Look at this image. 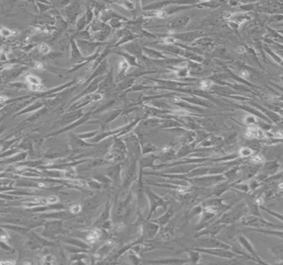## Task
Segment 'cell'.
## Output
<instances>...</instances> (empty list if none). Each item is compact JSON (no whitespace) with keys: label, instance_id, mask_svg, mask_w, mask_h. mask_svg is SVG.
I'll list each match as a JSON object with an SVG mask.
<instances>
[{"label":"cell","instance_id":"ffe728a7","mask_svg":"<svg viewBox=\"0 0 283 265\" xmlns=\"http://www.w3.org/2000/svg\"><path fill=\"white\" fill-rule=\"evenodd\" d=\"M46 199H47L48 204H55V203L58 202V200H59V199L57 196H51L47 197Z\"/></svg>","mask_w":283,"mask_h":265},{"label":"cell","instance_id":"9a60e30c","mask_svg":"<svg viewBox=\"0 0 283 265\" xmlns=\"http://www.w3.org/2000/svg\"><path fill=\"white\" fill-rule=\"evenodd\" d=\"M75 176V172L74 169H69L65 172V177L67 178H73Z\"/></svg>","mask_w":283,"mask_h":265},{"label":"cell","instance_id":"d6986e66","mask_svg":"<svg viewBox=\"0 0 283 265\" xmlns=\"http://www.w3.org/2000/svg\"><path fill=\"white\" fill-rule=\"evenodd\" d=\"M80 210H81V206L80 205H74L70 209V212H72V213H79Z\"/></svg>","mask_w":283,"mask_h":265},{"label":"cell","instance_id":"4dcf8cb0","mask_svg":"<svg viewBox=\"0 0 283 265\" xmlns=\"http://www.w3.org/2000/svg\"><path fill=\"white\" fill-rule=\"evenodd\" d=\"M281 32H283V31H281Z\"/></svg>","mask_w":283,"mask_h":265},{"label":"cell","instance_id":"4316f807","mask_svg":"<svg viewBox=\"0 0 283 265\" xmlns=\"http://www.w3.org/2000/svg\"><path fill=\"white\" fill-rule=\"evenodd\" d=\"M39 31H40V29L38 28H32V32L33 34H36V32H38Z\"/></svg>","mask_w":283,"mask_h":265},{"label":"cell","instance_id":"4fadbf2b","mask_svg":"<svg viewBox=\"0 0 283 265\" xmlns=\"http://www.w3.org/2000/svg\"><path fill=\"white\" fill-rule=\"evenodd\" d=\"M30 90L32 91H43L46 90V89L44 88L43 86H41L40 84L38 85H30Z\"/></svg>","mask_w":283,"mask_h":265},{"label":"cell","instance_id":"ba28073f","mask_svg":"<svg viewBox=\"0 0 283 265\" xmlns=\"http://www.w3.org/2000/svg\"><path fill=\"white\" fill-rule=\"evenodd\" d=\"M253 154V151L249 147H243L239 150V155L242 158H247Z\"/></svg>","mask_w":283,"mask_h":265},{"label":"cell","instance_id":"5bb4252c","mask_svg":"<svg viewBox=\"0 0 283 265\" xmlns=\"http://www.w3.org/2000/svg\"><path fill=\"white\" fill-rule=\"evenodd\" d=\"M38 49L39 51H40L41 53H43V54H46V53H48V52H50L49 47L46 44H45V43H42V44L40 45L38 47Z\"/></svg>","mask_w":283,"mask_h":265},{"label":"cell","instance_id":"ac0fdd59","mask_svg":"<svg viewBox=\"0 0 283 265\" xmlns=\"http://www.w3.org/2000/svg\"><path fill=\"white\" fill-rule=\"evenodd\" d=\"M8 238H9L8 234H7L6 232L3 231V229H0V239H1L2 241L6 242L8 239Z\"/></svg>","mask_w":283,"mask_h":265},{"label":"cell","instance_id":"484cf974","mask_svg":"<svg viewBox=\"0 0 283 265\" xmlns=\"http://www.w3.org/2000/svg\"><path fill=\"white\" fill-rule=\"evenodd\" d=\"M12 68H13V65H10V64H8V65H4V69H5V70H10Z\"/></svg>","mask_w":283,"mask_h":265},{"label":"cell","instance_id":"30bf717a","mask_svg":"<svg viewBox=\"0 0 283 265\" xmlns=\"http://www.w3.org/2000/svg\"><path fill=\"white\" fill-rule=\"evenodd\" d=\"M251 162L254 164H260L264 162V157H263L260 154H257L251 158Z\"/></svg>","mask_w":283,"mask_h":265},{"label":"cell","instance_id":"603a6c76","mask_svg":"<svg viewBox=\"0 0 283 265\" xmlns=\"http://www.w3.org/2000/svg\"><path fill=\"white\" fill-rule=\"evenodd\" d=\"M271 32H272V33L273 35H274V36H275V37H277V41H279V42H281V43H283V37H282V36H279V35H277V32H273L272 30H271Z\"/></svg>","mask_w":283,"mask_h":265},{"label":"cell","instance_id":"5b68a950","mask_svg":"<svg viewBox=\"0 0 283 265\" xmlns=\"http://www.w3.org/2000/svg\"><path fill=\"white\" fill-rule=\"evenodd\" d=\"M271 251L278 259H280L281 263H283V244L276 245L271 249Z\"/></svg>","mask_w":283,"mask_h":265},{"label":"cell","instance_id":"7402d4cb","mask_svg":"<svg viewBox=\"0 0 283 265\" xmlns=\"http://www.w3.org/2000/svg\"><path fill=\"white\" fill-rule=\"evenodd\" d=\"M0 264L13 265V264H15V262H14V261H11V260H2V261L0 262Z\"/></svg>","mask_w":283,"mask_h":265},{"label":"cell","instance_id":"f546056e","mask_svg":"<svg viewBox=\"0 0 283 265\" xmlns=\"http://www.w3.org/2000/svg\"><path fill=\"white\" fill-rule=\"evenodd\" d=\"M46 165H50V164H52V162H46Z\"/></svg>","mask_w":283,"mask_h":265},{"label":"cell","instance_id":"8992f818","mask_svg":"<svg viewBox=\"0 0 283 265\" xmlns=\"http://www.w3.org/2000/svg\"><path fill=\"white\" fill-rule=\"evenodd\" d=\"M259 207H260L261 210H263L265 212H268V214H270L271 216H274L276 218H277L278 220H280L281 221H282L283 222V214H281L279 212H276V211H272V210H270V209H268V207H265V206H263V205H259Z\"/></svg>","mask_w":283,"mask_h":265},{"label":"cell","instance_id":"7c38bea8","mask_svg":"<svg viewBox=\"0 0 283 265\" xmlns=\"http://www.w3.org/2000/svg\"><path fill=\"white\" fill-rule=\"evenodd\" d=\"M244 122L246 124L251 125V126L257 124V121L255 120V118L253 117V116H252V115H247V117L244 119Z\"/></svg>","mask_w":283,"mask_h":265},{"label":"cell","instance_id":"2e32d148","mask_svg":"<svg viewBox=\"0 0 283 265\" xmlns=\"http://www.w3.org/2000/svg\"><path fill=\"white\" fill-rule=\"evenodd\" d=\"M42 263H54V258L51 256V255H47V256H45L42 259Z\"/></svg>","mask_w":283,"mask_h":265},{"label":"cell","instance_id":"e0dca14e","mask_svg":"<svg viewBox=\"0 0 283 265\" xmlns=\"http://www.w3.org/2000/svg\"><path fill=\"white\" fill-rule=\"evenodd\" d=\"M0 34H1V35H2L3 36L8 37V36H9L12 35V31H9L8 29H6V28H3V27H2V28L0 29Z\"/></svg>","mask_w":283,"mask_h":265},{"label":"cell","instance_id":"8fae6325","mask_svg":"<svg viewBox=\"0 0 283 265\" xmlns=\"http://www.w3.org/2000/svg\"><path fill=\"white\" fill-rule=\"evenodd\" d=\"M27 81L30 83V85H38L40 84L41 81H40V79L37 78L36 76L35 75H28L27 77Z\"/></svg>","mask_w":283,"mask_h":265},{"label":"cell","instance_id":"d4e9b609","mask_svg":"<svg viewBox=\"0 0 283 265\" xmlns=\"http://www.w3.org/2000/svg\"><path fill=\"white\" fill-rule=\"evenodd\" d=\"M35 66H36L37 69H42L43 68V65L40 62H36L35 63Z\"/></svg>","mask_w":283,"mask_h":265},{"label":"cell","instance_id":"9c48e42d","mask_svg":"<svg viewBox=\"0 0 283 265\" xmlns=\"http://www.w3.org/2000/svg\"><path fill=\"white\" fill-rule=\"evenodd\" d=\"M264 167H265V169L267 170V171H268V172H272V173H274L276 170L278 168V164L276 161L270 162L266 163V165Z\"/></svg>","mask_w":283,"mask_h":265},{"label":"cell","instance_id":"cb8c5ba5","mask_svg":"<svg viewBox=\"0 0 283 265\" xmlns=\"http://www.w3.org/2000/svg\"><path fill=\"white\" fill-rule=\"evenodd\" d=\"M240 75L242 76L243 78H247V76L249 75V73L247 72V71H246V70H243V71L240 72Z\"/></svg>","mask_w":283,"mask_h":265},{"label":"cell","instance_id":"52a82bcc","mask_svg":"<svg viewBox=\"0 0 283 265\" xmlns=\"http://www.w3.org/2000/svg\"><path fill=\"white\" fill-rule=\"evenodd\" d=\"M100 234L101 233L99 230H98V229H95V230H93V231H91L90 234H89V235L87 236V240L90 242V243L93 244V243H95V242L99 238Z\"/></svg>","mask_w":283,"mask_h":265},{"label":"cell","instance_id":"83f0119b","mask_svg":"<svg viewBox=\"0 0 283 265\" xmlns=\"http://www.w3.org/2000/svg\"><path fill=\"white\" fill-rule=\"evenodd\" d=\"M6 99H7V98H5V97L0 96V103H3V102L5 101Z\"/></svg>","mask_w":283,"mask_h":265},{"label":"cell","instance_id":"7a4b0ae2","mask_svg":"<svg viewBox=\"0 0 283 265\" xmlns=\"http://www.w3.org/2000/svg\"><path fill=\"white\" fill-rule=\"evenodd\" d=\"M245 137L247 138H257V139H263L265 138V133L263 130L257 127H254L252 125L251 127L247 128V132L245 133Z\"/></svg>","mask_w":283,"mask_h":265},{"label":"cell","instance_id":"44dd1931","mask_svg":"<svg viewBox=\"0 0 283 265\" xmlns=\"http://www.w3.org/2000/svg\"><path fill=\"white\" fill-rule=\"evenodd\" d=\"M212 85V81H204L201 82V86L203 89H209Z\"/></svg>","mask_w":283,"mask_h":265},{"label":"cell","instance_id":"f1b7e54d","mask_svg":"<svg viewBox=\"0 0 283 265\" xmlns=\"http://www.w3.org/2000/svg\"><path fill=\"white\" fill-rule=\"evenodd\" d=\"M39 187H45V184H44V183H39Z\"/></svg>","mask_w":283,"mask_h":265},{"label":"cell","instance_id":"3957f363","mask_svg":"<svg viewBox=\"0 0 283 265\" xmlns=\"http://www.w3.org/2000/svg\"><path fill=\"white\" fill-rule=\"evenodd\" d=\"M247 230L248 231L258 232V233H262V234H269V235H273V236L283 239V231H281V230H272V229L270 230V229H263V228H254V227H248Z\"/></svg>","mask_w":283,"mask_h":265},{"label":"cell","instance_id":"277c9868","mask_svg":"<svg viewBox=\"0 0 283 265\" xmlns=\"http://www.w3.org/2000/svg\"><path fill=\"white\" fill-rule=\"evenodd\" d=\"M46 204H48L46 198L33 197L32 198L31 200L23 203V206L26 208H31L36 206L35 205H46Z\"/></svg>","mask_w":283,"mask_h":265},{"label":"cell","instance_id":"6da1fadb","mask_svg":"<svg viewBox=\"0 0 283 265\" xmlns=\"http://www.w3.org/2000/svg\"><path fill=\"white\" fill-rule=\"evenodd\" d=\"M238 239H239V242L240 243V244L242 245L243 247L244 248L246 251H247L249 255H251L252 257H253L256 260V263H263V264H265L267 263L265 261H263L262 259V258L258 255L257 252H256V250H255L254 247L252 246V244H251L249 242V240L246 238V237L243 236V235H240V236L238 237Z\"/></svg>","mask_w":283,"mask_h":265}]
</instances>
